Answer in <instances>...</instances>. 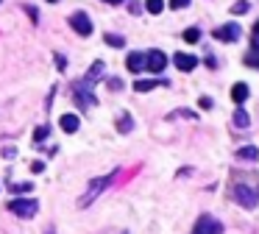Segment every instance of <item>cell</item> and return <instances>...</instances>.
Segmentation results:
<instances>
[{
  "label": "cell",
  "instance_id": "cell-23",
  "mask_svg": "<svg viewBox=\"0 0 259 234\" xmlns=\"http://www.w3.org/2000/svg\"><path fill=\"white\" fill-rule=\"evenodd\" d=\"M248 8H251V6H248V0H240V3H234V6H231V14H237V17H240V14H248Z\"/></svg>",
  "mask_w": 259,
  "mask_h": 234
},
{
  "label": "cell",
  "instance_id": "cell-25",
  "mask_svg": "<svg viewBox=\"0 0 259 234\" xmlns=\"http://www.w3.org/2000/svg\"><path fill=\"white\" fill-rule=\"evenodd\" d=\"M106 84H109V89H114V92H117V89H123V81H120V78H109Z\"/></svg>",
  "mask_w": 259,
  "mask_h": 234
},
{
  "label": "cell",
  "instance_id": "cell-17",
  "mask_svg": "<svg viewBox=\"0 0 259 234\" xmlns=\"http://www.w3.org/2000/svg\"><path fill=\"white\" fill-rule=\"evenodd\" d=\"M237 159H259L257 145H245V148H240L237 151Z\"/></svg>",
  "mask_w": 259,
  "mask_h": 234
},
{
  "label": "cell",
  "instance_id": "cell-19",
  "mask_svg": "<svg viewBox=\"0 0 259 234\" xmlns=\"http://www.w3.org/2000/svg\"><path fill=\"white\" fill-rule=\"evenodd\" d=\"M179 117H184V120H198V115L192 109H179V112H170L167 115V120H179Z\"/></svg>",
  "mask_w": 259,
  "mask_h": 234
},
{
  "label": "cell",
  "instance_id": "cell-7",
  "mask_svg": "<svg viewBox=\"0 0 259 234\" xmlns=\"http://www.w3.org/2000/svg\"><path fill=\"white\" fill-rule=\"evenodd\" d=\"M240 25L237 23H228V25H220V28H215V34L212 37L218 39V42H237V39H240Z\"/></svg>",
  "mask_w": 259,
  "mask_h": 234
},
{
  "label": "cell",
  "instance_id": "cell-5",
  "mask_svg": "<svg viewBox=\"0 0 259 234\" xmlns=\"http://www.w3.org/2000/svg\"><path fill=\"white\" fill-rule=\"evenodd\" d=\"M37 209H39V203L37 201H28V198H17V201L8 203V212H14L17 218H34L37 215Z\"/></svg>",
  "mask_w": 259,
  "mask_h": 234
},
{
  "label": "cell",
  "instance_id": "cell-13",
  "mask_svg": "<svg viewBox=\"0 0 259 234\" xmlns=\"http://www.w3.org/2000/svg\"><path fill=\"white\" fill-rule=\"evenodd\" d=\"M78 123H81V120L75 115H62V117H59V125H62V131H67V134L78 131Z\"/></svg>",
  "mask_w": 259,
  "mask_h": 234
},
{
  "label": "cell",
  "instance_id": "cell-27",
  "mask_svg": "<svg viewBox=\"0 0 259 234\" xmlns=\"http://www.w3.org/2000/svg\"><path fill=\"white\" fill-rule=\"evenodd\" d=\"M184 6H189V0H170V8H176V11L184 8Z\"/></svg>",
  "mask_w": 259,
  "mask_h": 234
},
{
  "label": "cell",
  "instance_id": "cell-10",
  "mask_svg": "<svg viewBox=\"0 0 259 234\" xmlns=\"http://www.w3.org/2000/svg\"><path fill=\"white\" fill-rule=\"evenodd\" d=\"M126 67L131 73H140V70H145V53H140V50H134V53H128V59H126Z\"/></svg>",
  "mask_w": 259,
  "mask_h": 234
},
{
  "label": "cell",
  "instance_id": "cell-6",
  "mask_svg": "<svg viewBox=\"0 0 259 234\" xmlns=\"http://www.w3.org/2000/svg\"><path fill=\"white\" fill-rule=\"evenodd\" d=\"M70 25H73V31L81 34V37H89V34H92V20H89L86 11H75V14H70Z\"/></svg>",
  "mask_w": 259,
  "mask_h": 234
},
{
  "label": "cell",
  "instance_id": "cell-29",
  "mask_svg": "<svg viewBox=\"0 0 259 234\" xmlns=\"http://www.w3.org/2000/svg\"><path fill=\"white\" fill-rule=\"evenodd\" d=\"M128 11H131V14H140V11H142V6L137 3V0H131V3H128Z\"/></svg>",
  "mask_w": 259,
  "mask_h": 234
},
{
  "label": "cell",
  "instance_id": "cell-8",
  "mask_svg": "<svg viewBox=\"0 0 259 234\" xmlns=\"http://www.w3.org/2000/svg\"><path fill=\"white\" fill-rule=\"evenodd\" d=\"M165 64H167V56L162 53V50H148V53H145V70L162 73L165 70Z\"/></svg>",
  "mask_w": 259,
  "mask_h": 234
},
{
  "label": "cell",
  "instance_id": "cell-22",
  "mask_svg": "<svg viewBox=\"0 0 259 234\" xmlns=\"http://www.w3.org/2000/svg\"><path fill=\"white\" fill-rule=\"evenodd\" d=\"M145 8H148L150 14H162V8H165V0H148V3H145Z\"/></svg>",
  "mask_w": 259,
  "mask_h": 234
},
{
  "label": "cell",
  "instance_id": "cell-9",
  "mask_svg": "<svg viewBox=\"0 0 259 234\" xmlns=\"http://www.w3.org/2000/svg\"><path fill=\"white\" fill-rule=\"evenodd\" d=\"M173 64H176L181 73H192L198 67V56H192V53H176V56H173Z\"/></svg>",
  "mask_w": 259,
  "mask_h": 234
},
{
  "label": "cell",
  "instance_id": "cell-20",
  "mask_svg": "<svg viewBox=\"0 0 259 234\" xmlns=\"http://www.w3.org/2000/svg\"><path fill=\"white\" fill-rule=\"evenodd\" d=\"M184 37V42H189V45H195L198 39H201V28H187V31L181 34Z\"/></svg>",
  "mask_w": 259,
  "mask_h": 234
},
{
  "label": "cell",
  "instance_id": "cell-31",
  "mask_svg": "<svg viewBox=\"0 0 259 234\" xmlns=\"http://www.w3.org/2000/svg\"><path fill=\"white\" fill-rule=\"evenodd\" d=\"M25 11H28V17H31L34 23H37V20H39V14H37V8H34V6H25Z\"/></svg>",
  "mask_w": 259,
  "mask_h": 234
},
{
  "label": "cell",
  "instance_id": "cell-21",
  "mask_svg": "<svg viewBox=\"0 0 259 234\" xmlns=\"http://www.w3.org/2000/svg\"><path fill=\"white\" fill-rule=\"evenodd\" d=\"M103 39H106V45H111V47H123L126 45V39L120 37V34H106Z\"/></svg>",
  "mask_w": 259,
  "mask_h": 234
},
{
  "label": "cell",
  "instance_id": "cell-12",
  "mask_svg": "<svg viewBox=\"0 0 259 234\" xmlns=\"http://www.w3.org/2000/svg\"><path fill=\"white\" fill-rule=\"evenodd\" d=\"M231 101H234L237 106H243V103L248 101V84H243V81H240V84L231 86Z\"/></svg>",
  "mask_w": 259,
  "mask_h": 234
},
{
  "label": "cell",
  "instance_id": "cell-2",
  "mask_svg": "<svg viewBox=\"0 0 259 234\" xmlns=\"http://www.w3.org/2000/svg\"><path fill=\"white\" fill-rule=\"evenodd\" d=\"M111 179H114V173H111V176H103V179H95L92 184L86 187V193L81 195L78 206H86V203H89V201H95V198H98V195H101L103 190H106V187H109V184H111Z\"/></svg>",
  "mask_w": 259,
  "mask_h": 234
},
{
  "label": "cell",
  "instance_id": "cell-15",
  "mask_svg": "<svg viewBox=\"0 0 259 234\" xmlns=\"http://www.w3.org/2000/svg\"><path fill=\"white\" fill-rule=\"evenodd\" d=\"M156 84H167V81H156V78H140V81H134V89H137V92H150Z\"/></svg>",
  "mask_w": 259,
  "mask_h": 234
},
{
  "label": "cell",
  "instance_id": "cell-11",
  "mask_svg": "<svg viewBox=\"0 0 259 234\" xmlns=\"http://www.w3.org/2000/svg\"><path fill=\"white\" fill-rule=\"evenodd\" d=\"M98 76H103V62H95L92 67H89V73H86V76L81 78V81H84L86 86H95V84H98V81H101V78H98Z\"/></svg>",
  "mask_w": 259,
  "mask_h": 234
},
{
  "label": "cell",
  "instance_id": "cell-35",
  "mask_svg": "<svg viewBox=\"0 0 259 234\" xmlns=\"http://www.w3.org/2000/svg\"><path fill=\"white\" fill-rule=\"evenodd\" d=\"M47 3H59V0H47Z\"/></svg>",
  "mask_w": 259,
  "mask_h": 234
},
{
  "label": "cell",
  "instance_id": "cell-28",
  "mask_svg": "<svg viewBox=\"0 0 259 234\" xmlns=\"http://www.w3.org/2000/svg\"><path fill=\"white\" fill-rule=\"evenodd\" d=\"M251 42H254V47L259 50V20L254 23V39H251Z\"/></svg>",
  "mask_w": 259,
  "mask_h": 234
},
{
  "label": "cell",
  "instance_id": "cell-16",
  "mask_svg": "<svg viewBox=\"0 0 259 234\" xmlns=\"http://www.w3.org/2000/svg\"><path fill=\"white\" fill-rule=\"evenodd\" d=\"M47 134H50V128H47V125H39V128L34 131V148H42V142L47 140Z\"/></svg>",
  "mask_w": 259,
  "mask_h": 234
},
{
  "label": "cell",
  "instance_id": "cell-4",
  "mask_svg": "<svg viewBox=\"0 0 259 234\" xmlns=\"http://www.w3.org/2000/svg\"><path fill=\"white\" fill-rule=\"evenodd\" d=\"M73 95H75V103H78L81 109H89V106H95V101H98L92 95V86H86L84 81L73 84Z\"/></svg>",
  "mask_w": 259,
  "mask_h": 234
},
{
  "label": "cell",
  "instance_id": "cell-26",
  "mask_svg": "<svg viewBox=\"0 0 259 234\" xmlns=\"http://www.w3.org/2000/svg\"><path fill=\"white\" fill-rule=\"evenodd\" d=\"M204 64H206V67H209V70H215V67H218V59H215V56L209 53V56H206V59H204Z\"/></svg>",
  "mask_w": 259,
  "mask_h": 234
},
{
  "label": "cell",
  "instance_id": "cell-14",
  "mask_svg": "<svg viewBox=\"0 0 259 234\" xmlns=\"http://www.w3.org/2000/svg\"><path fill=\"white\" fill-rule=\"evenodd\" d=\"M231 123H234L237 128H248V125H251V117H248V112H245L243 106H237L234 117H231Z\"/></svg>",
  "mask_w": 259,
  "mask_h": 234
},
{
  "label": "cell",
  "instance_id": "cell-33",
  "mask_svg": "<svg viewBox=\"0 0 259 234\" xmlns=\"http://www.w3.org/2000/svg\"><path fill=\"white\" fill-rule=\"evenodd\" d=\"M31 170H34V173H42V170H45V164H42V162H34Z\"/></svg>",
  "mask_w": 259,
  "mask_h": 234
},
{
  "label": "cell",
  "instance_id": "cell-1",
  "mask_svg": "<svg viewBox=\"0 0 259 234\" xmlns=\"http://www.w3.org/2000/svg\"><path fill=\"white\" fill-rule=\"evenodd\" d=\"M231 195H234V201L240 203L243 209H254V206L259 203V190L251 187V184H234Z\"/></svg>",
  "mask_w": 259,
  "mask_h": 234
},
{
  "label": "cell",
  "instance_id": "cell-18",
  "mask_svg": "<svg viewBox=\"0 0 259 234\" xmlns=\"http://www.w3.org/2000/svg\"><path fill=\"white\" fill-rule=\"evenodd\" d=\"M131 128H134L131 115H120V117H117V131H120V134H128Z\"/></svg>",
  "mask_w": 259,
  "mask_h": 234
},
{
  "label": "cell",
  "instance_id": "cell-30",
  "mask_svg": "<svg viewBox=\"0 0 259 234\" xmlns=\"http://www.w3.org/2000/svg\"><path fill=\"white\" fill-rule=\"evenodd\" d=\"M31 184H14V193H31Z\"/></svg>",
  "mask_w": 259,
  "mask_h": 234
},
{
  "label": "cell",
  "instance_id": "cell-32",
  "mask_svg": "<svg viewBox=\"0 0 259 234\" xmlns=\"http://www.w3.org/2000/svg\"><path fill=\"white\" fill-rule=\"evenodd\" d=\"M56 67H59V70H64V67H67V62H64V56H56Z\"/></svg>",
  "mask_w": 259,
  "mask_h": 234
},
{
  "label": "cell",
  "instance_id": "cell-3",
  "mask_svg": "<svg viewBox=\"0 0 259 234\" xmlns=\"http://www.w3.org/2000/svg\"><path fill=\"white\" fill-rule=\"evenodd\" d=\"M220 232H223L220 220H215L212 215H201V218L195 220V226H192V232L189 234H220Z\"/></svg>",
  "mask_w": 259,
  "mask_h": 234
},
{
  "label": "cell",
  "instance_id": "cell-24",
  "mask_svg": "<svg viewBox=\"0 0 259 234\" xmlns=\"http://www.w3.org/2000/svg\"><path fill=\"white\" fill-rule=\"evenodd\" d=\"M212 98H209V95H204V98H198V106H201V109H212Z\"/></svg>",
  "mask_w": 259,
  "mask_h": 234
},
{
  "label": "cell",
  "instance_id": "cell-34",
  "mask_svg": "<svg viewBox=\"0 0 259 234\" xmlns=\"http://www.w3.org/2000/svg\"><path fill=\"white\" fill-rule=\"evenodd\" d=\"M103 3H111V6H114V3H123V0H103Z\"/></svg>",
  "mask_w": 259,
  "mask_h": 234
}]
</instances>
